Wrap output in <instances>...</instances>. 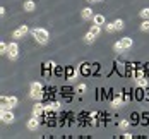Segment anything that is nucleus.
I'll return each mask as SVG.
<instances>
[{
  "mask_svg": "<svg viewBox=\"0 0 149 139\" xmlns=\"http://www.w3.org/2000/svg\"><path fill=\"white\" fill-rule=\"evenodd\" d=\"M31 34H33V38H34L38 43H41V45H46L48 40H50L48 31L43 29V28H34V29H31Z\"/></svg>",
  "mask_w": 149,
  "mask_h": 139,
  "instance_id": "1",
  "label": "nucleus"
},
{
  "mask_svg": "<svg viewBox=\"0 0 149 139\" xmlns=\"http://www.w3.org/2000/svg\"><path fill=\"white\" fill-rule=\"evenodd\" d=\"M0 105L3 108H14L17 107V98L15 96H0Z\"/></svg>",
  "mask_w": 149,
  "mask_h": 139,
  "instance_id": "2",
  "label": "nucleus"
},
{
  "mask_svg": "<svg viewBox=\"0 0 149 139\" xmlns=\"http://www.w3.org/2000/svg\"><path fill=\"white\" fill-rule=\"evenodd\" d=\"M0 119H2V122H5V124H10V122H14V113L10 112V108H3L2 112H0Z\"/></svg>",
  "mask_w": 149,
  "mask_h": 139,
  "instance_id": "3",
  "label": "nucleus"
},
{
  "mask_svg": "<svg viewBox=\"0 0 149 139\" xmlns=\"http://www.w3.org/2000/svg\"><path fill=\"white\" fill-rule=\"evenodd\" d=\"M17 55H19V46H17V43H15V41L9 43V48H7V57H9V59H12V60H15V59H17Z\"/></svg>",
  "mask_w": 149,
  "mask_h": 139,
  "instance_id": "4",
  "label": "nucleus"
},
{
  "mask_svg": "<svg viewBox=\"0 0 149 139\" xmlns=\"http://www.w3.org/2000/svg\"><path fill=\"white\" fill-rule=\"evenodd\" d=\"M28 33H29V28H28V26H21L19 29H15L14 33H12V38H14V40H19V38L26 36Z\"/></svg>",
  "mask_w": 149,
  "mask_h": 139,
  "instance_id": "5",
  "label": "nucleus"
},
{
  "mask_svg": "<svg viewBox=\"0 0 149 139\" xmlns=\"http://www.w3.org/2000/svg\"><path fill=\"white\" fill-rule=\"evenodd\" d=\"M38 127H40V120H38L36 115H33V119L28 120V129H29V131H36Z\"/></svg>",
  "mask_w": 149,
  "mask_h": 139,
  "instance_id": "6",
  "label": "nucleus"
},
{
  "mask_svg": "<svg viewBox=\"0 0 149 139\" xmlns=\"http://www.w3.org/2000/svg\"><path fill=\"white\" fill-rule=\"evenodd\" d=\"M93 22H94L96 26H104V24H106V19L103 17V14H96L93 17Z\"/></svg>",
  "mask_w": 149,
  "mask_h": 139,
  "instance_id": "7",
  "label": "nucleus"
},
{
  "mask_svg": "<svg viewBox=\"0 0 149 139\" xmlns=\"http://www.w3.org/2000/svg\"><path fill=\"white\" fill-rule=\"evenodd\" d=\"M43 112H45V107H43L41 103H34V107H33V115L38 117V115H41Z\"/></svg>",
  "mask_w": 149,
  "mask_h": 139,
  "instance_id": "8",
  "label": "nucleus"
},
{
  "mask_svg": "<svg viewBox=\"0 0 149 139\" xmlns=\"http://www.w3.org/2000/svg\"><path fill=\"white\" fill-rule=\"evenodd\" d=\"M81 15H82V19H93V17H94V14H93V9H91V7H86V9H82Z\"/></svg>",
  "mask_w": 149,
  "mask_h": 139,
  "instance_id": "9",
  "label": "nucleus"
},
{
  "mask_svg": "<svg viewBox=\"0 0 149 139\" xmlns=\"http://www.w3.org/2000/svg\"><path fill=\"white\" fill-rule=\"evenodd\" d=\"M77 69H74V67H67V79L69 81H72V79H75L77 77Z\"/></svg>",
  "mask_w": 149,
  "mask_h": 139,
  "instance_id": "10",
  "label": "nucleus"
},
{
  "mask_svg": "<svg viewBox=\"0 0 149 139\" xmlns=\"http://www.w3.org/2000/svg\"><path fill=\"white\" fill-rule=\"evenodd\" d=\"M34 9H36V3H34L33 0H26V2H24V10H26V12H33Z\"/></svg>",
  "mask_w": 149,
  "mask_h": 139,
  "instance_id": "11",
  "label": "nucleus"
},
{
  "mask_svg": "<svg viewBox=\"0 0 149 139\" xmlns=\"http://www.w3.org/2000/svg\"><path fill=\"white\" fill-rule=\"evenodd\" d=\"M122 103H123V98H122V94H117V96H115V98L111 100V105H113L115 108H118L120 105H122Z\"/></svg>",
  "mask_w": 149,
  "mask_h": 139,
  "instance_id": "12",
  "label": "nucleus"
},
{
  "mask_svg": "<svg viewBox=\"0 0 149 139\" xmlns=\"http://www.w3.org/2000/svg\"><path fill=\"white\" fill-rule=\"evenodd\" d=\"M120 41H122V45H123V48H125V50H129V48H130V46L134 45V41H132V40H130V38H122V40H120Z\"/></svg>",
  "mask_w": 149,
  "mask_h": 139,
  "instance_id": "13",
  "label": "nucleus"
},
{
  "mask_svg": "<svg viewBox=\"0 0 149 139\" xmlns=\"http://www.w3.org/2000/svg\"><path fill=\"white\" fill-rule=\"evenodd\" d=\"M31 98L33 100H41L43 98V91L40 89V91H31Z\"/></svg>",
  "mask_w": 149,
  "mask_h": 139,
  "instance_id": "14",
  "label": "nucleus"
},
{
  "mask_svg": "<svg viewBox=\"0 0 149 139\" xmlns=\"http://www.w3.org/2000/svg\"><path fill=\"white\" fill-rule=\"evenodd\" d=\"M100 31H101V26H96V24L89 28V33H91V34H94V36H98V34H100Z\"/></svg>",
  "mask_w": 149,
  "mask_h": 139,
  "instance_id": "15",
  "label": "nucleus"
},
{
  "mask_svg": "<svg viewBox=\"0 0 149 139\" xmlns=\"http://www.w3.org/2000/svg\"><path fill=\"white\" fill-rule=\"evenodd\" d=\"M137 84H139V88H148V79L141 77V79H137Z\"/></svg>",
  "mask_w": 149,
  "mask_h": 139,
  "instance_id": "16",
  "label": "nucleus"
},
{
  "mask_svg": "<svg viewBox=\"0 0 149 139\" xmlns=\"http://www.w3.org/2000/svg\"><path fill=\"white\" fill-rule=\"evenodd\" d=\"M104 29L108 31V33H113V31H117V28H115L113 22H106V24H104Z\"/></svg>",
  "mask_w": 149,
  "mask_h": 139,
  "instance_id": "17",
  "label": "nucleus"
},
{
  "mask_svg": "<svg viewBox=\"0 0 149 139\" xmlns=\"http://www.w3.org/2000/svg\"><path fill=\"white\" fill-rule=\"evenodd\" d=\"M113 50H115L117 53H120V52H123L125 48H123V45H122V41H117V43L113 45Z\"/></svg>",
  "mask_w": 149,
  "mask_h": 139,
  "instance_id": "18",
  "label": "nucleus"
},
{
  "mask_svg": "<svg viewBox=\"0 0 149 139\" xmlns=\"http://www.w3.org/2000/svg\"><path fill=\"white\" fill-rule=\"evenodd\" d=\"M113 24H115V28H117V31L123 29V21H122V19H115V21H113Z\"/></svg>",
  "mask_w": 149,
  "mask_h": 139,
  "instance_id": "19",
  "label": "nucleus"
},
{
  "mask_svg": "<svg viewBox=\"0 0 149 139\" xmlns=\"http://www.w3.org/2000/svg\"><path fill=\"white\" fill-rule=\"evenodd\" d=\"M40 89H41V82L34 81V82L31 84V91H40Z\"/></svg>",
  "mask_w": 149,
  "mask_h": 139,
  "instance_id": "20",
  "label": "nucleus"
},
{
  "mask_svg": "<svg viewBox=\"0 0 149 139\" xmlns=\"http://www.w3.org/2000/svg\"><path fill=\"white\" fill-rule=\"evenodd\" d=\"M139 14H141V17H142V19H149V9H148V7H144Z\"/></svg>",
  "mask_w": 149,
  "mask_h": 139,
  "instance_id": "21",
  "label": "nucleus"
},
{
  "mask_svg": "<svg viewBox=\"0 0 149 139\" xmlns=\"http://www.w3.org/2000/svg\"><path fill=\"white\" fill-rule=\"evenodd\" d=\"M84 91H86V84H79V86L75 88V93H77V94H82Z\"/></svg>",
  "mask_w": 149,
  "mask_h": 139,
  "instance_id": "22",
  "label": "nucleus"
},
{
  "mask_svg": "<svg viewBox=\"0 0 149 139\" xmlns=\"http://www.w3.org/2000/svg\"><path fill=\"white\" fill-rule=\"evenodd\" d=\"M94 38H96V36H94V34H91V33H88V34L84 36V40H86V43H93V41H94Z\"/></svg>",
  "mask_w": 149,
  "mask_h": 139,
  "instance_id": "23",
  "label": "nucleus"
},
{
  "mask_svg": "<svg viewBox=\"0 0 149 139\" xmlns=\"http://www.w3.org/2000/svg\"><path fill=\"white\" fill-rule=\"evenodd\" d=\"M7 48H9V45H5L3 41L0 43V53H3V55H7Z\"/></svg>",
  "mask_w": 149,
  "mask_h": 139,
  "instance_id": "24",
  "label": "nucleus"
},
{
  "mask_svg": "<svg viewBox=\"0 0 149 139\" xmlns=\"http://www.w3.org/2000/svg\"><path fill=\"white\" fill-rule=\"evenodd\" d=\"M141 29H142V31H149V21H148V19H146V21H142Z\"/></svg>",
  "mask_w": 149,
  "mask_h": 139,
  "instance_id": "25",
  "label": "nucleus"
},
{
  "mask_svg": "<svg viewBox=\"0 0 149 139\" xmlns=\"http://www.w3.org/2000/svg\"><path fill=\"white\" fill-rule=\"evenodd\" d=\"M120 127L122 129H127L129 127V120H120Z\"/></svg>",
  "mask_w": 149,
  "mask_h": 139,
  "instance_id": "26",
  "label": "nucleus"
},
{
  "mask_svg": "<svg viewBox=\"0 0 149 139\" xmlns=\"http://www.w3.org/2000/svg\"><path fill=\"white\" fill-rule=\"evenodd\" d=\"M134 77L135 79H141V77H144V72H142V71H137V72L134 74Z\"/></svg>",
  "mask_w": 149,
  "mask_h": 139,
  "instance_id": "27",
  "label": "nucleus"
},
{
  "mask_svg": "<svg viewBox=\"0 0 149 139\" xmlns=\"http://www.w3.org/2000/svg\"><path fill=\"white\" fill-rule=\"evenodd\" d=\"M52 105H53V110H60V107H62V103H60V101H53Z\"/></svg>",
  "mask_w": 149,
  "mask_h": 139,
  "instance_id": "28",
  "label": "nucleus"
},
{
  "mask_svg": "<svg viewBox=\"0 0 149 139\" xmlns=\"http://www.w3.org/2000/svg\"><path fill=\"white\" fill-rule=\"evenodd\" d=\"M122 98H123V103H127V101H129V94H125V93H123V94H122Z\"/></svg>",
  "mask_w": 149,
  "mask_h": 139,
  "instance_id": "29",
  "label": "nucleus"
},
{
  "mask_svg": "<svg viewBox=\"0 0 149 139\" xmlns=\"http://www.w3.org/2000/svg\"><path fill=\"white\" fill-rule=\"evenodd\" d=\"M48 67H50V69H55V67H57V65H55V62H48Z\"/></svg>",
  "mask_w": 149,
  "mask_h": 139,
  "instance_id": "30",
  "label": "nucleus"
},
{
  "mask_svg": "<svg viewBox=\"0 0 149 139\" xmlns=\"http://www.w3.org/2000/svg\"><path fill=\"white\" fill-rule=\"evenodd\" d=\"M122 138H125V139H130V138H132V134H129V132H125V134H122Z\"/></svg>",
  "mask_w": 149,
  "mask_h": 139,
  "instance_id": "31",
  "label": "nucleus"
},
{
  "mask_svg": "<svg viewBox=\"0 0 149 139\" xmlns=\"http://www.w3.org/2000/svg\"><path fill=\"white\" fill-rule=\"evenodd\" d=\"M88 2H89V3H94V2H100V0H88Z\"/></svg>",
  "mask_w": 149,
  "mask_h": 139,
  "instance_id": "32",
  "label": "nucleus"
},
{
  "mask_svg": "<svg viewBox=\"0 0 149 139\" xmlns=\"http://www.w3.org/2000/svg\"><path fill=\"white\" fill-rule=\"evenodd\" d=\"M146 100H149V91H148V94H146Z\"/></svg>",
  "mask_w": 149,
  "mask_h": 139,
  "instance_id": "33",
  "label": "nucleus"
}]
</instances>
